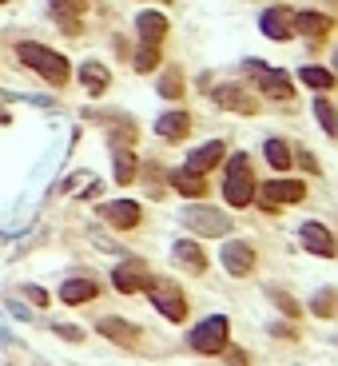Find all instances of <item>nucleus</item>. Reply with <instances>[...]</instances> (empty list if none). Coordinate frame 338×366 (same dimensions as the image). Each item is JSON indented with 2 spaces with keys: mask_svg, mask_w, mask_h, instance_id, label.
<instances>
[{
  "mask_svg": "<svg viewBox=\"0 0 338 366\" xmlns=\"http://www.w3.org/2000/svg\"><path fill=\"white\" fill-rule=\"evenodd\" d=\"M16 56H20V64H28L36 76H44L48 84L60 88L64 80H68V60H64L60 52L44 48V44H20V48H16Z\"/></svg>",
  "mask_w": 338,
  "mask_h": 366,
  "instance_id": "nucleus-1",
  "label": "nucleus"
},
{
  "mask_svg": "<svg viewBox=\"0 0 338 366\" xmlns=\"http://www.w3.org/2000/svg\"><path fill=\"white\" fill-rule=\"evenodd\" d=\"M255 175H251V163H247V156H231L227 163V179H223V199H227L231 208H247L255 199Z\"/></svg>",
  "mask_w": 338,
  "mask_h": 366,
  "instance_id": "nucleus-2",
  "label": "nucleus"
},
{
  "mask_svg": "<svg viewBox=\"0 0 338 366\" xmlns=\"http://www.w3.org/2000/svg\"><path fill=\"white\" fill-rule=\"evenodd\" d=\"M180 223L187 227V231H195V235H227V231H231V219L223 215V211L199 208V203L183 208V211H180Z\"/></svg>",
  "mask_w": 338,
  "mask_h": 366,
  "instance_id": "nucleus-3",
  "label": "nucleus"
},
{
  "mask_svg": "<svg viewBox=\"0 0 338 366\" xmlns=\"http://www.w3.org/2000/svg\"><path fill=\"white\" fill-rule=\"evenodd\" d=\"M191 351H199V354L227 351V318H223V315H211L207 323H199V327L191 330Z\"/></svg>",
  "mask_w": 338,
  "mask_h": 366,
  "instance_id": "nucleus-4",
  "label": "nucleus"
},
{
  "mask_svg": "<svg viewBox=\"0 0 338 366\" xmlns=\"http://www.w3.org/2000/svg\"><path fill=\"white\" fill-rule=\"evenodd\" d=\"M255 196L263 199L266 211H278L283 203H299V199H306V183H299V179H271V183H263Z\"/></svg>",
  "mask_w": 338,
  "mask_h": 366,
  "instance_id": "nucleus-5",
  "label": "nucleus"
},
{
  "mask_svg": "<svg viewBox=\"0 0 338 366\" xmlns=\"http://www.w3.org/2000/svg\"><path fill=\"white\" fill-rule=\"evenodd\" d=\"M147 299H151V306H156L163 318H171V323H183V318H187V303H183V294L175 291L171 283H163V279L151 283V287H147Z\"/></svg>",
  "mask_w": 338,
  "mask_h": 366,
  "instance_id": "nucleus-6",
  "label": "nucleus"
},
{
  "mask_svg": "<svg viewBox=\"0 0 338 366\" xmlns=\"http://www.w3.org/2000/svg\"><path fill=\"white\" fill-rule=\"evenodd\" d=\"M247 72L259 80V88H263L266 96H278V100H290V80L283 72H271L266 64H259V60H247Z\"/></svg>",
  "mask_w": 338,
  "mask_h": 366,
  "instance_id": "nucleus-7",
  "label": "nucleus"
},
{
  "mask_svg": "<svg viewBox=\"0 0 338 366\" xmlns=\"http://www.w3.org/2000/svg\"><path fill=\"white\" fill-rule=\"evenodd\" d=\"M100 215H104L111 227H123V231H128V227L140 223V203H132V199H116V203H104Z\"/></svg>",
  "mask_w": 338,
  "mask_h": 366,
  "instance_id": "nucleus-8",
  "label": "nucleus"
},
{
  "mask_svg": "<svg viewBox=\"0 0 338 366\" xmlns=\"http://www.w3.org/2000/svg\"><path fill=\"white\" fill-rule=\"evenodd\" d=\"M302 243H306V251H314V255H323V259L334 255V239H330V231H326L323 223H302Z\"/></svg>",
  "mask_w": 338,
  "mask_h": 366,
  "instance_id": "nucleus-9",
  "label": "nucleus"
},
{
  "mask_svg": "<svg viewBox=\"0 0 338 366\" xmlns=\"http://www.w3.org/2000/svg\"><path fill=\"white\" fill-rule=\"evenodd\" d=\"M171 259H175L180 267H187L191 275H203V271H207V255L199 251V243H191V239H180L175 251H171Z\"/></svg>",
  "mask_w": 338,
  "mask_h": 366,
  "instance_id": "nucleus-10",
  "label": "nucleus"
},
{
  "mask_svg": "<svg viewBox=\"0 0 338 366\" xmlns=\"http://www.w3.org/2000/svg\"><path fill=\"white\" fill-rule=\"evenodd\" d=\"M80 13H84V0H52V16L60 20V28L68 36L80 32Z\"/></svg>",
  "mask_w": 338,
  "mask_h": 366,
  "instance_id": "nucleus-11",
  "label": "nucleus"
},
{
  "mask_svg": "<svg viewBox=\"0 0 338 366\" xmlns=\"http://www.w3.org/2000/svg\"><path fill=\"white\" fill-rule=\"evenodd\" d=\"M111 283H116V291L135 294L140 287H147V271H144V263H128V267H116Z\"/></svg>",
  "mask_w": 338,
  "mask_h": 366,
  "instance_id": "nucleus-12",
  "label": "nucleus"
},
{
  "mask_svg": "<svg viewBox=\"0 0 338 366\" xmlns=\"http://www.w3.org/2000/svg\"><path fill=\"white\" fill-rule=\"evenodd\" d=\"M223 159V144L219 140H211V144H203V147H195L191 156H187V171H195V175H203V171H211Z\"/></svg>",
  "mask_w": 338,
  "mask_h": 366,
  "instance_id": "nucleus-13",
  "label": "nucleus"
},
{
  "mask_svg": "<svg viewBox=\"0 0 338 366\" xmlns=\"http://www.w3.org/2000/svg\"><path fill=\"white\" fill-rule=\"evenodd\" d=\"M223 267H227L231 275H247V271L255 267V251L247 243H227L223 247Z\"/></svg>",
  "mask_w": 338,
  "mask_h": 366,
  "instance_id": "nucleus-14",
  "label": "nucleus"
},
{
  "mask_svg": "<svg viewBox=\"0 0 338 366\" xmlns=\"http://www.w3.org/2000/svg\"><path fill=\"white\" fill-rule=\"evenodd\" d=\"M80 84H84V92H92V96H104V92H108V84H111V76H108V68H104V64L88 60L84 68H80Z\"/></svg>",
  "mask_w": 338,
  "mask_h": 366,
  "instance_id": "nucleus-15",
  "label": "nucleus"
},
{
  "mask_svg": "<svg viewBox=\"0 0 338 366\" xmlns=\"http://www.w3.org/2000/svg\"><path fill=\"white\" fill-rule=\"evenodd\" d=\"M156 132L163 135V140H183V135L191 132V116H187V111H168V116H159Z\"/></svg>",
  "mask_w": 338,
  "mask_h": 366,
  "instance_id": "nucleus-16",
  "label": "nucleus"
},
{
  "mask_svg": "<svg viewBox=\"0 0 338 366\" xmlns=\"http://www.w3.org/2000/svg\"><path fill=\"white\" fill-rule=\"evenodd\" d=\"M290 25L299 28L302 36H314V40H318V36H326V32L334 28V20H330V16H323V13H299Z\"/></svg>",
  "mask_w": 338,
  "mask_h": 366,
  "instance_id": "nucleus-17",
  "label": "nucleus"
},
{
  "mask_svg": "<svg viewBox=\"0 0 338 366\" xmlns=\"http://www.w3.org/2000/svg\"><path fill=\"white\" fill-rule=\"evenodd\" d=\"M96 291H100L96 283H88V279H68V283L60 287V299H64L68 306H80V303H88V299H96Z\"/></svg>",
  "mask_w": 338,
  "mask_h": 366,
  "instance_id": "nucleus-18",
  "label": "nucleus"
},
{
  "mask_svg": "<svg viewBox=\"0 0 338 366\" xmlns=\"http://www.w3.org/2000/svg\"><path fill=\"white\" fill-rule=\"evenodd\" d=\"M171 187L180 191V196H191V199H199L207 191V183H203V175H195V171H171Z\"/></svg>",
  "mask_w": 338,
  "mask_h": 366,
  "instance_id": "nucleus-19",
  "label": "nucleus"
},
{
  "mask_svg": "<svg viewBox=\"0 0 338 366\" xmlns=\"http://www.w3.org/2000/svg\"><path fill=\"white\" fill-rule=\"evenodd\" d=\"M263 32L271 40H290V16L283 8H266L263 13Z\"/></svg>",
  "mask_w": 338,
  "mask_h": 366,
  "instance_id": "nucleus-20",
  "label": "nucleus"
},
{
  "mask_svg": "<svg viewBox=\"0 0 338 366\" xmlns=\"http://www.w3.org/2000/svg\"><path fill=\"white\" fill-rule=\"evenodd\" d=\"M135 25H140V36H144V44H159V40H163V32H168V20H163L159 13H144L140 20H135Z\"/></svg>",
  "mask_w": 338,
  "mask_h": 366,
  "instance_id": "nucleus-21",
  "label": "nucleus"
},
{
  "mask_svg": "<svg viewBox=\"0 0 338 366\" xmlns=\"http://www.w3.org/2000/svg\"><path fill=\"white\" fill-rule=\"evenodd\" d=\"M299 80H302L306 88H314V92H330V88H334V72H326V68H314V64L299 68Z\"/></svg>",
  "mask_w": 338,
  "mask_h": 366,
  "instance_id": "nucleus-22",
  "label": "nucleus"
},
{
  "mask_svg": "<svg viewBox=\"0 0 338 366\" xmlns=\"http://www.w3.org/2000/svg\"><path fill=\"white\" fill-rule=\"evenodd\" d=\"M215 100L223 104V108H231V111H255V100L247 96V92H239V88H219Z\"/></svg>",
  "mask_w": 338,
  "mask_h": 366,
  "instance_id": "nucleus-23",
  "label": "nucleus"
},
{
  "mask_svg": "<svg viewBox=\"0 0 338 366\" xmlns=\"http://www.w3.org/2000/svg\"><path fill=\"white\" fill-rule=\"evenodd\" d=\"M100 330H104L108 339H116V342H128V346H135V339H140V330L128 327V323H120V318H104Z\"/></svg>",
  "mask_w": 338,
  "mask_h": 366,
  "instance_id": "nucleus-24",
  "label": "nucleus"
},
{
  "mask_svg": "<svg viewBox=\"0 0 338 366\" xmlns=\"http://www.w3.org/2000/svg\"><path fill=\"white\" fill-rule=\"evenodd\" d=\"M263 156L271 159V168H275V171H287L290 168V147L283 144V140H266Z\"/></svg>",
  "mask_w": 338,
  "mask_h": 366,
  "instance_id": "nucleus-25",
  "label": "nucleus"
},
{
  "mask_svg": "<svg viewBox=\"0 0 338 366\" xmlns=\"http://www.w3.org/2000/svg\"><path fill=\"white\" fill-rule=\"evenodd\" d=\"M135 179V156L128 147H116V183H132Z\"/></svg>",
  "mask_w": 338,
  "mask_h": 366,
  "instance_id": "nucleus-26",
  "label": "nucleus"
},
{
  "mask_svg": "<svg viewBox=\"0 0 338 366\" xmlns=\"http://www.w3.org/2000/svg\"><path fill=\"white\" fill-rule=\"evenodd\" d=\"M314 116H318V123H323L326 135L338 132V116H334V108H330V100H314Z\"/></svg>",
  "mask_w": 338,
  "mask_h": 366,
  "instance_id": "nucleus-27",
  "label": "nucleus"
},
{
  "mask_svg": "<svg viewBox=\"0 0 338 366\" xmlns=\"http://www.w3.org/2000/svg\"><path fill=\"white\" fill-rule=\"evenodd\" d=\"M88 243L96 247V251H104V255H123V247L116 243V239H108L100 227H92V231H88Z\"/></svg>",
  "mask_w": 338,
  "mask_h": 366,
  "instance_id": "nucleus-28",
  "label": "nucleus"
},
{
  "mask_svg": "<svg viewBox=\"0 0 338 366\" xmlns=\"http://www.w3.org/2000/svg\"><path fill=\"white\" fill-rule=\"evenodd\" d=\"M156 64H159V44H144L135 52V72H151Z\"/></svg>",
  "mask_w": 338,
  "mask_h": 366,
  "instance_id": "nucleus-29",
  "label": "nucleus"
},
{
  "mask_svg": "<svg viewBox=\"0 0 338 366\" xmlns=\"http://www.w3.org/2000/svg\"><path fill=\"white\" fill-rule=\"evenodd\" d=\"M159 96L180 100L183 96V76L180 72H168V76H163V80H159Z\"/></svg>",
  "mask_w": 338,
  "mask_h": 366,
  "instance_id": "nucleus-30",
  "label": "nucleus"
},
{
  "mask_svg": "<svg viewBox=\"0 0 338 366\" xmlns=\"http://www.w3.org/2000/svg\"><path fill=\"white\" fill-rule=\"evenodd\" d=\"M271 299H275V303L283 306V311H287L290 318H299V315H302V306L295 303V299H290V294H283V291H275V287H271Z\"/></svg>",
  "mask_w": 338,
  "mask_h": 366,
  "instance_id": "nucleus-31",
  "label": "nucleus"
},
{
  "mask_svg": "<svg viewBox=\"0 0 338 366\" xmlns=\"http://www.w3.org/2000/svg\"><path fill=\"white\" fill-rule=\"evenodd\" d=\"M52 330H56V334H64V339H72V342H80V339H84V330H80V327H64V323H56Z\"/></svg>",
  "mask_w": 338,
  "mask_h": 366,
  "instance_id": "nucleus-32",
  "label": "nucleus"
},
{
  "mask_svg": "<svg viewBox=\"0 0 338 366\" xmlns=\"http://www.w3.org/2000/svg\"><path fill=\"white\" fill-rule=\"evenodd\" d=\"M25 294H28V299H32L36 306H44V303H48V294L40 291V287H25Z\"/></svg>",
  "mask_w": 338,
  "mask_h": 366,
  "instance_id": "nucleus-33",
  "label": "nucleus"
},
{
  "mask_svg": "<svg viewBox=\"0 0 338 366\" xmlns=\"http://www.w3.org/2000/svg\"><path fill=\"white\" fill-rule=\"evenodd\" d=\"M299 163H302L306 171H318V163H314V156H311V151H299Z\"/></svg>",
  "mask_w": 338,
  "mask_h": 366,
  "instance_id": "nucleus-34",
  "label": "nucleus"
},
{
  "mask_svg": "<svg viewBox=\"0 0 338 366\" xmlns=\"http://www.w3.org/2000/svg\"><path fill=\"white\" fill-rule=\"evenodd\" d=\"M8 311H13V315H16V318H32V315H28V311H25V306L16 303V299H8Z\"/></svg>",
  "mask_w": 338,
  "mask_h": 366,
  "instance_id": "nucleus-35",
  "label": "nucleus"
},
{
  "mask_svg": "<svg viewBox=\"0 0 338 366\" xmlns=\"http://www.w3.org/2000/svg\"><path fill=\"white\" fill-rule=\"evenodd\" d=\"M314 311H318V315H326V311H330V294H318V303H314Z\"/></svg>",
  "mask_w": 338,
  "mask_h": 366,
  "instance_id": "nucleus-36",
  "label": "nucleus"
},
{
  "mask_svg": "<svg viewBox=\"0 0 338 366\" xmlns=\"http://www.w3.org/2000/svg\"><path fill=\"white\" fill-rule=\"evenodd\" d=\"M0 123H8V116H4V111H0Z\"/></svg>",
  "mask_w": 338,
  "mask_h": 366,
  "instance_id": "nucleus-37",
  "label": "nucleus"
},
{
  "mask_svg": "<svg viewBox=\"0 0 338 366\" xmlns=\"http://www.w3.org/2000/svg\"><path fill=\"white\" fill-rule=\"evenodd\" d=\"M0 4H8V0H0Z\"/></svg>",
  "mask_w": 338,
  "mask_h": 366,
  "instance_id": "nucleus-38",
  "label": "nucleus"
}]
</instances>
